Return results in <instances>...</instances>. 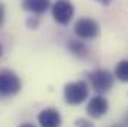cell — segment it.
Instances as JSON below:
<instances>
[{"label":"cell","instance_id":"6da1fadb","mask_svg":"<svg viewBox=\"0 0 128 127\" xmlns=\"http://www.w3.org/2000/svg\"><path fill=\"white\" fill-rule=\"evenodd\" d=\"M90 94V87L85 81H73L64 85V100L68 105H80Z\"/></svg>","mask_w":128,"mask_h":127},{"label":"cell","instance_id":"7a4b0ae2","mask_svg":"<svg viewBox=\"0 0 128 127\" xmlns=\"http://www.w3.org/2000/svg\"><path fill=\"white\" fill-rule=\"evenodd\" d=\"M21 91V79L12 70H0V99L15 96Z\"/></svg>","mask_w":128,"mask_h":127},{"label":"cell","instance_id":"3957f363","mask_svg":"<svg viewBox=\"0 0 128 127\" xmlns=\"http://www.w3.org/2000/svg\"><path fill=\"white\" fill-rule=\"evenodd\" d=\"M90 82L92 85V90H96L98 94L107 93L115 82V75H112L109 70L104 69H97L90 73Z\"/></svg>","mask_w":128,"mask_h":127},{"label":"cell","instance_id":"277c9868","mask_svg":"<svg viewBox=\"0 0 128 127\" xmlns=\"http://www.w3.org/2000/svg\"><path fill=\"white\" fill-rule=\"evenodd\" d=\"M52 17L54 20L61 24V26H66L72 21L73 15H74V6L70 0H55V3L52 5Z\"/></svg>","mask_w":128,"mask_h":127},{"label":"cell","instance_id":"5b68a950","mask_svg":"<svg viewBox=\"0 0 128 127\" xmlns=\"http://www.w3.org/2000/svg\"><path fill=\"white\" fill-rule=\"evenodd\" d=\"M73 32L79 39H94L100 33V26H98V23L96 20L84 17V18H79L74 23Z\"/></svg>","mask_w":128,"mask_h":127},{"label":"cell","instance_id":"8992f818","mask_svg":"<svg viewBox=\"0 0 128 127\" xmlns=\"http://www.w3.org/2000/svg\"><path fill=\"white\" fill-rule=\"evenodd\" d=\"M109 111V102L103 96H94L86 105V112L92 118H101Z\"/></svg>","mask_w":128,"mask_h":127},{"label":"cell","instance_id":"52a82bcc","mask_svg":"<svg viewBox=\"0 0 128 127\" xmlns=\"http://www.w3.org/2000/svg\"><path fill=\"white\" fill-rule=\"evenodd\" d=\"M37 121L40 127H60L61 126V115L54 108H45L39 112Z\"/></svg>","mask_w":128,"mask_h":127},{"label":"cell","instance_id":"ba28073f","mask_svg":"<svg viewBox=\"0 0 128 127\" xmlns=\"http://www.w3.org/2000/svg\"><path fill=\"white\" fill-rule=\"evenodd\" d=\"M51 6V0H22V8L32 14L42 15Z\"/></svg>","mask_w":128,"mask_h":127},{"label":"cell","instance_id":"9c48e42d","mask_svg":"<svg viewBox=\"0 0 128 127\" xmlns=\"http://www.w3.org/2000/svg\"><path fill=\"white\" fill-rule=\"evenodd\" d=\"M67 48H68V49H70V52H72V54H74L76 57L84 58V57H86V55H88V48H86V45H85L82 40H68Z\"/></svg>","mask_w":128,"mask_h":127},{"label":"cell","instance_id":"30bf717a","mask_svg":"<svg viewBox=\"0 0 128 127\" xmlns=\"http://www.w3.org/2000/svg\"><path fill=\"white\" fill-rule=\"evenodd\" d=\"M115 76L121 82H128V60H121L115 67Z\"/></svg>","mask_w":128,"mask_h":127},{"label":"cell","instance_id":"8fae6325","mask_svg":"<svg viewBox=\"0 0 128 127\" xmlns=\"http://www.w3.org/2000/svg\"><path fill=\"white\" fill-rule=\"evenodd\" d=\"M74 126L76 127H94V124H92V121H90L86 118H78L74 121Z\"/></svg>","mask_w":128,"mask_h":127},{"label":"cell","instance_id":"7c38bea8","mask_svg":"<svg viewBox=\"0 0 128 127\" xmlns=\"http://www.w3.org/2000/svg\"><path fill=\"white\" fill-rule=\"evenodd\" d=\"M27 26H28L30 29H37V26H39V20H37V17L28 18V20H27Z\"/></svg>","mask_w":128,"mask_h":127},{"label":"cell","instance_id":"4fadbf2b","mask_svg":"<svg viewBox=\"0 0 128 127\" xmlns=\"http://www.w3.org/2000/svg\"><path fill=\"white\" fill-rule=\"evenodd\" d=\"M4 14H6V9H4V5L0 3V27L3 26L4 23Z\"/></svg>","mask_w":128,"mask_h":127},{"label":"cell","instance_id":"5bb4252c","mask_svg":"<svg viewBox=\"0 0 128 127\" xmlns=\"http://www.w3.org/2000/svg\"><path fill=\"white\" fill-rule=\"evenodd\" d=\"M96 2H98V3L103 5V6H109V5L112 3V0H96Z\"/></svg>","mask_w":128,"mask_h":127},{"label":"cell","instance_id":"9a60e30c","mask_svg":"<svg viewBox=\"0 0 128 127\" xmlns=\"http://www.w3.org/2000/svg\"><path fill=\"white\" fill-rule=\"evenodd\" d=\"M122 124L125 127H128V112L125 114V117H124V123H122Z\"/></svg>","mask_w":128,"mask_h":127},{"label":"cell","instance_id":"2e32d148","mask_svg":"<svg viewBox=\"0 0 128 127\" xmlns=\"http://www.w3.org/2000/svg\"><path fill=\"white\" fill-rule=\"evenodd\" d=\"M20 127H34L33 124H30V123H24V124H21Z\"/></svg>","mask_w":128,"mask_h":127},{"label":"cell","instance_id":"e0dca14e","mask_svg":"<svg viewBox=\"0 0 128 127\" xmlns=\"http://www.w3.org/2000/svg\"><path fill=\"white\" fill-rule=\"evenodd\" d=\"M2 54H3V46H2V43H0V57H2Z\"/></svg>","mask_w":128,"mask_h":127},{"label":"cell","instance_id":"ac0fdd59","mask_svg":"<svg viewBox=\"0 0 128 127\" xmlns=\"http://www.w3.org/2000/svg\"><path fill=\"white\" fill-rule=\"evenodd\" d=\"M112 127H125L124 124H115V126H112Z\"/></svg>","mask_w":128,"mask_h":127}]
</instances>
